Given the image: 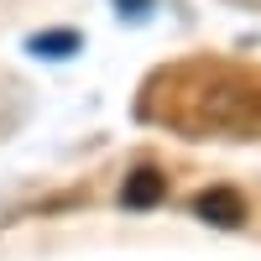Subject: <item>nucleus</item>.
I'll list each match as a JSON object with an SVG mask.
<instances>
[{
  "label": "nucleus",
  "instance_id": "1",
  "mask_svg": "<svg viewBox=\"0 0 261 261\" xmlns=\"http://www.w3.org/2000/svg\"><path fill=\"white\" fill-rule=\"evenodd\" d=\"M32 47H37V53H73L79 42H73V37H37Z\"/></svg>",
  "mask_w": 261,
  "mask_h": 261
},
{
  "label": "nucleus",
  "instance_id": "2",
  "mask_svg": "<svg viewBox=\"0 0 261 261\" xmlns=\"http://www.w3.org/2000/svg\"><path fill=\"white\" fill-rule=\"evenodd\" d=\"M141 6H151V0H120V11L130 16V11H141Z\"/></svg>",
  "mask_w": 261,
  "mask_h": 261
}]
</instances>
